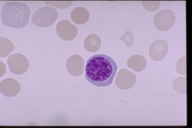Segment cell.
<instances>
[{
  "mask_svg": "<svg viewBox=\"0 0 192 128\" xmlns=\"http://www.w3.org/2000/svg\"><path fill=\"white\" fill-rule=\"evenodd\" d=\"M117 69V64L111 57L104 54H97L87 61L85 77L94 86H107L112 83Z\"/></svg>",
  "mask_w": 192,
  "mask_h": 128,
  "instance_id": "1",
  "label": "cell"
},
{
  "mask_svg": "<svg viewBox=\"0 0 192 128\" xmlns=\"http://www.w3.org/2000/svg\"><path fill=\"white\" fill-rule=\"evenodd\" d=\"M30 13L29 9L26 4L10 1L4 5L1 15L4 24L13 27L21 28L28 22Z\"/></svg>",
  "mask_w": 192,
  "mask_h": 128,
  "instance_id": "2",
  "label": "cell"
},
{
  "mask_svg": "<svg viewBox=\"0 0 192 128\" xmlns=\"http://www.w3.org/2000/svg\"><path fill=\"white\" fill-rule=\"evenodd\" d=\"M57 16V12L54 8L49 6L41 7L34 12L32 21L37 26L45 27L52 24Z\"/></svg>",
  "mask_w": 192,
  "mask_h": 128,
  "instance_id": "3",
  "label": "cell"
},
{
  "mask_svg": "<svg viewBox=\"0 0 192 128\" xmlns=\"http://www.w3.org/2000/svg\"><path fill=\"white\" fill-rule=\"evenodd\" d=\"M175 20L174 12L169 9L161 10L157 12L154 17V23L158 30L165 31L170 28Z\"/></svg>",
  "mask_w": 192,
  "mask_h": 128,
  "instance_id": "4",
  "label": "cell"
},
{
  "mask_svg": "<svg viewBox=\"0 0 192 128\" xmlns=\"http://www.w3.org/2000/svg\"><path fill=\"white\" fill-rule=\"evenodd\" d=\"M7 61L10 71L17 75L25 73L28 70L29 65L27 58L20 53L12 54L8 57Z\"/></svg>",
  "mask_w": 192,
  "mask_h": 128,
  "instance_id": "5",
  "label": "cell"
},
{
  "mask_svg": "<svg viewBox=\"0 0 192 128\" xmlns=\"http://www.w3.org/2000/svg\"><path fill=\"white\" fill-rule=\"evenodd\" d=\"M168 49L167 42L163 39H158L150 45L149 54L151 58L156 61L163 59L166 55Z\"/></svg>",
  "mask_w": 192,
  "mask_h": 128,
  "instance_id": "6",
  "label": "cell"
},
{
  "mask_svg": "<svg viewBox=\"0 0 192 128\" xmlns=\"http://www.w3.org/2000/svg\"><path fill=\"white\" fill-rule=\"evenodd\" d=\"M21 87L19 83L15 79L11 78L4 79L0 84L1 93L4 95L9 97L18 94L20 91Z\"/></svg>",
  "mask_w": 192,
  "mask_h": 128,
  "instance_id": "7",
  "label": "cell"
},
{
  "mask_svg": "<svg viewBox=\"0 0 192 128\" xmlns=\"http://www.w3.org/2000/svg\"><path fill=\"white\" fill-rule=\"evenodd\" d=\"M15 47L9 39L5 37L0 38V56L5 57L10 54L14 49Z\"/></svg>",
  "mask_w": 192,
  "mask_h": 128,
  "instance_id": "8",
  "label": "cell"
},
{
  "mask_svg": "<svg viewBox=\"0 0 192 128\" xmlns=\"http://www.w3.org/2000/svg\"><path fill=\"white\" fill-rule=\"evenodd\" d=\"M173 87L174 90L178 93H186V77H179L176 78L173 82Z\"/></svg>",
  "mask_w": 192,
  "mask_h": 128,
  "instance_id": "9",
  "label": "cell"
},
{
  "mask_svg": "<svg viewBox=\"0 0 192 128\" xmlns=\"http://www.w3.org/2000/svg\"><path fill=\"white\" fill-rule=\"evenodd\" d=\"M132 57L131 58L130 60V63L132 64V65L133 67L134 66V69L137 70H138L139 68V70H141V68L142 70L144 68L146 65V62L145 59L142 56L138 55H135L132 56Z\"/></svg>",
  "mask_w": 192,
  "mask_h": 128,
  "instance_id": "10",
  "label": "cell"
},
{
  "mask_svg": "<svg viewBox=\"0 0 192 128\" xmlns=\"http://www.w3.org/2000/svg\"><path fill=\"white\" fill-rule=\"evenodd\" d=\"M186 55L182 56L178 61L176 68L178 73L182 75H186Z\"/></svg>",
  "mask_w": 192,
  "mask_h": 128,
  "instance_id": "11",
  "label": "cell"
},
{
  "mask_svg": "<svg viewBox=\"0 0 192 128\" xmlns=\"http://www.w3.org/2000/svg\"><path fill=\"white\" fill-rule=\"evenodd\" d=\"M160 1L154 0L144 1L143 4L145 8L147 10L152 11L156 10L159 6Z\"/></svg>",
  "mask_w": 192,
  "mask_h": 128,
  "instance_id": "12",
  "label": "cell"
}]
</instances>
